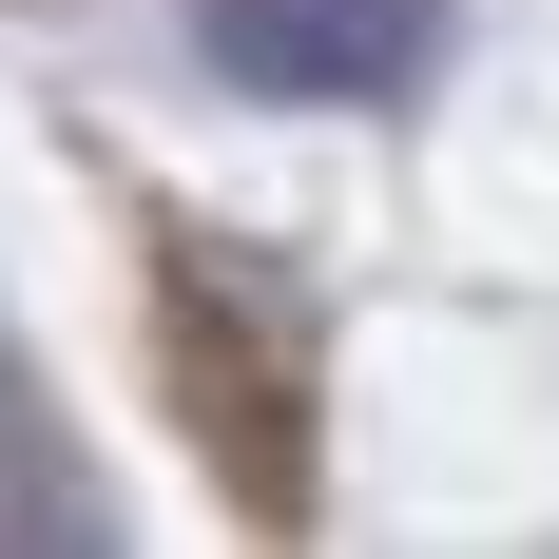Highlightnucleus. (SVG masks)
<instances>
[{
    "label": "nucleus",
    "mask_w": 559,
    "mask_h": 559,
    "mask_svg": "<svg viewBox=\"0 0 559 559\" xmlns=\"http://www.w3.org/2000/svg\"><path fill=\"white\" fill-rule=\"evenodd\" d=\"M174 386L213 405V444H231L251 502L309 483V347H289V309L251 271H213V251H174Z\"/></svg>",
    "instance_id": "obj_1"
},
{
    "label": "nucleus",
    "mask_w": 559,
    "mask_h": 559,
    "mask_svg": "<svg viewBox=\"0 0 559 559\" xmlns=\"http://www.w3.org/2000/svg\"><path fill=\"white\" fill-rule=\"evenodd\" d=\"M193 39H213V78H251V97H405V78L444 58V0H213Z\"/></svg>",
    "instance_id": "obj_2"
}]
</instances>
